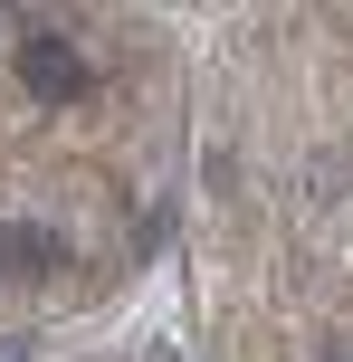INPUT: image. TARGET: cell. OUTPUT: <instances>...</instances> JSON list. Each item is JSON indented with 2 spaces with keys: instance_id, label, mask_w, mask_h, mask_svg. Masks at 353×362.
Masks as SVG:
<instances>
[{
  "instance_id": "obj_1",
  "label": "cell",
  "mask_w": 353,
  "mask_h": 362,
  "mask_svg": "<svg viewBox=\"0 0 353 362\" xmlns=\"http://www.w3.org/2000/svg\"><path fill=\"white\" fill-rule=\"evenodd\" d=\"M19 76H29V95H48V105H76L96 67H86L57 29H29V38H19Z\"/></svg>"
},
{
  "instance_id": "obj_2",
  "label": "cell",
  "mask_w": 353,
  "mask_h": 362,
  "mask_svg": "<svg viewBox=\"0 0 353 362\" xmlns=\"http://www.w3.org/2000/svg\"><path fill=\"white\" fill-rule=\"evenodd\" d=\"M57 257H67V248H57L38 219H10V229H0V267H10V276H48Z\"/></svg>"
}]
</instances>
